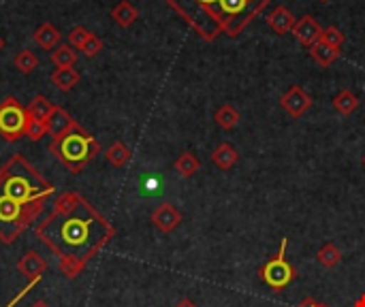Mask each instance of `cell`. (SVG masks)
Segmentation results:
<instances>
[{"mask_svg":"<svg viewBox=\"0 0 365 307\" xmlns=\"http://www.w3.org/2000/svg\"><path fill=\"white\" fill-rule=\"evenodd\" d=\"M34 235L58 259L60 276L75 280L113 239L115 229L79 192H62Z\"/></svg>","mask_w":365,"mask_h":307,"instance_id":"1","label":"cell"},{"mask_svg":"<svg viewBox=\"0 0 365 307\" xmlns=\"http://www.w3.org/2000/svg\"><path fill=\"white\" fill-rule=\"evenodd\" d=\"M53 186L21 156L0 167V244L11 246L43 214Z\"/></svg>","mask_w":365,"mask_h":307,"instance_id":"2","label":"cell"},{"mask_svg":"<svg viewBox=\"0 0 365 307\" xmlns=\"http://www.w3.org/2000/svg\"><path fill=\"white\" fill-rule=\"evenodd\" d=\"M203 41L220 34L240 36L269 4V0H165Z\"/></svg>","mask_w":365,"mask_h":307,"instance_id":"3","label":"cell"},{"mask_svg":"<svg viewBox=\"0 0 365 307\" xmlns=\"http://www.w3.org/2000/svg\"><path fill=\"white\" fill-rule=\"evenodd\" d=\"M49 152L66 167L68 173L77 175V173L83 171V167L90 160L96 158V154L101 152V145L88 130H83L75 122V126L68 132H64L62 137L51 141Z\"/></svg>","mask_w":365,"mask_h":307,"instance_id":"4","label":"cell"},{"mask_svg":"<svg viewBox=\"0 0 365 307\" xmlns=\"http://www.w3.org/2000/svg\"><path fill=\"white\" fill-rule=\"evenodd\" d=\"M287 239H282V244H280V252L274 256V259H269L261 269H259V278L272 288V291H276V293H282L293 280H295V276H297V271H295V267L287 261Z\"/></svg>","mask_w":365,"mask_h":307,"instance_id":"5","label":"cell"},{"mask_svg":"<svg viewBox=\"0 0 365 307\" xmlns=\"http://www.w3.org/2000/svg\"><path fill=\"white\" fill-rule=\"evenodd\" d=\"M26 122H28L26 107H21L17 98L6 96L0 103V137L9 143L19 141L21 137H26Z\"/></svg>","mask_w":365,"mask_h":307,"instance_id":"6","label":"cell"},{"mask_svg":"<svg viewBox=\"0 0 365 307\" xmlns=\"http://www.w3.org/2000/svg\"><path fill=\"white\" fill-rule=\"evenodd\" d=\"M280 105H282V109H284L291 118H302V115L310 109L312 98H310V94H308L302 85H291V88L282 94Z\"/></svg>","mask_w":365,"mask_h":307,"instance_id":"7","label":"cell"},{"mask_svg":"<svg viewBox=\"0 0 365 307\" xmlns=\"http://www.w3.org/2000/svg\"><path fill=\"white\" fill-rule=\"evenodd\" d=\"M150 220H152V224H154L160 233L169 235V233H173V231L182 224V214H180V209H178L173 203H163V205H158V207L150 214Z\"/></svg>","mask_w":365,"mask_h":307,"instance_id":"8","label":"cell"},{"mask_svg":"<svg viewBox=\"0 0 365 307\" xmlns=\"http://www.w3.org/2000/svg\"><path fill=\"white\" fill-rule=\"evenodd\" d=\"M293 34H295V38H297L302 45L312 47L314 43H319V41H321L323 28H321V24H319L312 15H304L302 19H297V21H295V26H293Z\"/></svg>","mask_w":365,"mask_h":307,"instance_id":"9","label":"cell"},{"mask_svg":"<svg viewBox=\"0 0 365 307\" xmlns=\"http://www.w3.org/2000/svg\"><path fill=\"white\" fill-rule=\"evenodd\" d=\"M17 271L28 280V282H38L47 269V261L36 254V252H26L19 261H17Z\"/></svg>","mask_w":365,"mask_h":307,"instance_id":"10","label":"cell"},{"mask_svg":"<svg viewBox=\"0 0 365 307\" xmlns=\"http://www.w3.org/2000/svg\"><path fill=\"white\" fill-rule=\"evenodd\" d=\"M45 126H47V135L51 139H58V137H62L64 132H68L75 126V120L71 118V113L64 107H58L56 105L53 111H51V115H49V120L45 122Z\"/></svg>","mask_w":365,"mask_h":307,"instance_id":"11","label":"cell"},{"mask_svg":"<svg viewBox=\"0 0 365 307\" xmlns=\"http://www.w3.org/2000/svg\"><path fill=\"white\" fill-rule=\"evenodd\" d=\"M267 24L272 26L274 32L278 34H287V32H293V26H295V15L284 6V4H278L267 17Z\"/></svg>","mask_w":365,"mask_h":307,"instance_id":"12","label":"cell"},{"mask_svg":"<svg viewBox=\"0 0 365 307\" xmlns=\"http://www.w3.org/2000/svg\"><path fill=\"white\" fill-rule=\"evenodd\" d=\"M60 38H62L60 30H58L53 24H49V21L41 24V26L34 30V41H36V45L43 47V49H47V51H53V49L60 45Z\"/></svg>","mask_w":365,"mask_h":307,"instance_id":"13","label":"cell"},{"mask_svg":"<svg viewBox=\"0 0 365 307\" xmlns=\"http://www.w3.org/2000/svg\"><path fill=\"white\" fill-rule=\"evenodd\" d=\"M212 160H214V165L220 167L222 171H229V169H233V167L237 165L240 154H237V150H235L231 143H220V145L214 150Z\"/></svg>","mask_w":365,"mask_h":307,"instance_id":"14","label":"cell"},{"mask_svg":"<svg viewBox=\"0 0 365 307\" xmlns=\"http://www.w3.org/2000/svg\"><path fill=\"white\" fill-rule=\"evenodd\" d=\"M111 17H113V21H115L120 28H130V26L137 21L139 11H137L128 0H122V2H118V4L113 6Z\"/></svg>","mask_w":365,"mask_h":307,"instance_id":"15","label":"cell"},{"mask_svg":"<svg viewBox=\"0 0 365 307\" xmlns=\"http://www.w3.org/2000/svg\"><path fill=\"white\" fill-rule=\"evenodd\" d=\"M105 158H107V162H109L111 167L122 169V167H126V165L130 162L133 152H130L122 141H113V143L105 150Z\"/></svg>","mask_w":365,"mask_h":307,"instance_id":"16","label":"cell"},{"mask_svg":"<svg viewBox=\"0 0 365 307\" xmlns=\"http://www.w3.org/2000/svg\"><path fill=\"white\" fill-rule=\"evenodd\" d=\"M310 56H312V60L319 64V66H323V68H327V66H331L338 58H340V49H334V47H329V45H325V43H314L312 47H310Z\"/></svg>","mask_w":365,"mask_h":307,"instance_id":"17","label":"cell"},{"mask_svg":"<svg viewBox=\"0 0 365 307\" xmlns=\"http://www.w3.org/2000/svg\"><path fill=\"white\" fill-rule=\"evenodd\" d=\"M49 79L60 92H71L79 83V73L75 68H56Z\"/></svg>","mask_w":365,"mask_h":307,"instance_id":"18","label":"cell"},{"mask_svg":"<svg viewBox=\"0 0 365 307\" xmlns=\"http://www.w3.org/2000/svg\"><path fill=\"white\" fill-rule=\"evenodd\" d=\"M53 107H56V105H51L43 94H38V96H34V98L28 103L26 113H28V118H32V120L47 122L49 115H51V111H53Z\"/></svg>","mask_w":365,"mask_h":307,"instance_id":"19","label":"cell"},{"mask_svg":"<svg viewBox=\"0 0 365 307\" xmlns=\"http://www.w3.org/2000/svg\"><path fill=\"white\" fill-rule=\"evenodd\" d=\"M214 120H216V124H218L220 128L231 130V128H235V126L240 124L242 115H240V111H237L233 105L225 103V105H220V107H218V111H216Z\"/></svg>","mask_w":365,"mask_h":307,"instance_id":"20","label":"cell"},{"mask_svg":"<svg viewBox=\"0 0 365 307\" xmlns=\"http://www.w3.org/2000/svg\"><path fill=\"white\" fill-rule=\"evenodd\" d=\"M51 62L56 64V68H73L77 62V51L71 45H58L51 51Z\"/></svg>","mask_w":365,"mask_h":307,"instance_id":"21","label":"cell"},{"mask_svg":"<svg viewBox=\"0 0 365 307\" xmlns=\"http://www.w3.org/2000/svg\"><path fill=\"white\" fill-rule=\"evenodd\" d=\"M334 109L342 115H351L359 109V98L355 92L351 90H342L336 98H334Z\"/></svg>","mask_w":365,"mask_h":307,"instance_id":"22","label":"cell"},{"mask_svg":"<svg viewBox=\"0 0 365 307\" xmlns=\"http://www.w3.org/2000/svg\"><path fill=\"white\" fill-rule=\"evenodd\" d=\"M173 167H175V171H178L182 177L188 179V177H192V175L201 169V162H199V158H197L192 152H184V154L175 160Z\"/></svg>","mask_w":365,"mask_h":307,"instance_id":"23","label":"cell"},{"mask_svg":"<svg viewBox=\"0 0 365 307\" xmlns=\"http://www.w3.org/2000/svg\"><path fill=\"white\" fill-rule=\"evenodd\" d=\"M317 261H319L323 267L334 269V267H338V265H340V261H342V250H340L336 244H325V246L319 250Z\"/></svg>","mask_w":365,"mask_h":307,"instance_id":"24","label":"cell"},{"mask_svg":"<svg viewBox=\"0 0 365 307\" xmlns=\"http://www.w3.org/2000/svg\"><path fill=\"white\" fill-rule=\"evenodd\" d=\"M13 66L24 73V75H30L32 71L38 68V58L30 51V49H21L15 58H13Z\"/></svg>","mask_w":365,"mask_h":307,"instance_id":"25","label":"cell"},{"mask_svg":"<svg viewBox=\"0 0 365 307\" xmlns=\"http://www.w3.org/2000/svg\"><path fill=\"white\" fill-rule=\"evenodd\" d=\"M344 41H346V36H344V32H342V30H338V28H334V26L323 28L321 43L329 45V47H334V49H340V47L344 45Z\"/></svg>","mask_w":365,"mask_h":307,"instance_id":"26","label":"cell"},{"mask_svg":"<svg viewBox=\"0 0 365 307\" xmlns=\"http://www.w3.org/2000/svg\"><path fill=\"white\" fill-rule=\"evenodd\" d=\"M90 30L88 28H83V26H75L71 32H68V45L73 47V49H79L81 51V47L86 45V41L90 38Z\"/></svg>","mask_w":365,"mask_h":307,"instance_id":"27","label":"cell"},{"mask_svg":"<svg viewBox=\"0 0 365 307\" xmlns=\"http://www.w3.org/2000/svg\"><path fill=\"white\" fill-rule=\"evenodd\" d=\"M45 135H47L45 122H38V120L28 118V122H26V137H28L30 141H41Z\"/></svg>","mask_w":365,"mask_h":307,"instance_id":"28","label":"cell"},{"mask_svg":"<svg viewBox=\"0 0 365 307\" xmlns=\"http://www.w3.org/2000/svg\"><path fill=\"white\" fill-rule=\"evenodd\" d=\"M81 51H83V56H86V58H94V56H98V53L103 51V41L92 32V34H90V38L86 41V45L81 47Z\"/></svg>","mask_w":365,"mask_h":307,"instance_id":"29","label":"cell"},{"mask_svg":"<svg viewBox=\"0 0 365 307\" xmlns=\"http://www.w3.org/2000/svg\"><path fill=\"white\" fill-rule=\"evenodd\" d=\"M36 284H38V282H28V284H26V286H24V288H21V291H19V293H17V295H15V297H13V299H11V301H9V303H6L4 307H15V306H17V303H19V301H21V299H24V297L28 295V291H32V288H34Z\"/></svg>","mask_w":365,"mask_h":307,"instance_id":"30","label":"cell"},{"mask_svg":"<svg viewBox=\"0 0 365 307\" xmlns=\"http://www.w3.org/2000/svg\"><path fill=\"white\" fill-rule=\"evenodd\" d=\"M297 307H323V303H319V301H314L312 297H308V299H304Z\"/></svg>","mask_w":365,"mask_h":307,"instance_id":"31","label":"cell"},{"mask_svg":"<svg viewBox=\"0 0 365 307\" xmlns=\"http://www.w3.org/2000/svg\"><path fill=\"white\" fill-rule=\"evenodd\" d=\"M175 307H199L195 301H190V299H182V301H178Z\"/></svg>","mask_w":365,"mask_h":307,"instance_id":"32","label":"cell"},{"mask_svg":"<svg viewBox=\"0 0 365 307\" xmlns=\"http://www.w3.org/2000/svg\"><path fill=\"white\" fill-rule=\"evenodd\" d=\"M353 307H365V295H361V297H359V299L355 301V306H353Z\"/></svg>","mask_w":365,"mask_h":307,"instance_id":"33","label":"cell"},{"mask_svg":"<svg viewBox=\"0 0 365 307\" xmlns=\"http://www.w3.org/2000/svg\"><path fill=\"white\" fill-rule=\"evenodd\" d=\"M30 307H49V306H47V303H45L43 299H38V301H34V303H32Z\"/></svg>","mask_w":365,"mask_h":307,"instance_id":"34","label":"cell"},{"mask_svg":"<svg viewBox=\"0 0 365 307\" xmlns=\"http://www.w3.org/2000/svg\"><path fill=\"white\" fill-rule=\"evenodd\" d=\"M2 49H4V38L0 36V51H2Z\"/></svg>","mask_w":365,"mask_h":307,"instance_id":"35","label":"cell"},{"mask_svg":"<svg viewBox=\"0 0 365 307\" xmlns=\"http://www.w3.org/2000/svg\"><path fill=\"white\" fill-rule=\"evenodd\" d=\"M321 2H329V0H321Z\"/></svg>","mask_w":365,"mask_h":307,"instance_id":"36","label":"cell"},{"mask_svg":"<svg viewBox=\"0 0 365 307\" xmlns=\"http://www.w3.org/2000/svg\"><path fill=\"white\" fill-rule=\"evenodd\" d=\"M364 167H365V156H364Z\"/></svg>","mask_w":365,"mask_h":307,"instance_id":"37","label":"cell"},{"mask_svg":"<svg viewBox=\"0 0 365 307\" xmlns=\"http://www.w3.org/2000/svg\"><path fill=\"white\" fill-rule=\"evenodd\" d=\"M323 307H327V306H323Z\"/></svg>","mask_w":365,"mask_h":307,"instance_id":"38","label":"cell"}]
</instances>
